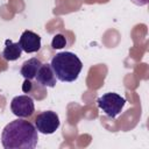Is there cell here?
I'll use <instances>...</instances> for the list:
<instances>
[{"mask_svg":"<svg viewBox=\"0 0 149 149\" xmlns=\"http://www.w3.org/2000/svg\"><path fill=\"white\" fill-rule=\"evenodd\" d=\"M66 45V38L63 34H56L54 37H52V41H51V47L54 49H62Z\"/></svg>","mask_w":149,"mask_h":149,"instance_id":"obj_10","label":"cell"},{"mask_svg":"<svg viewBox=\"0 0 149 149\" xmlns=\"http://www.w3.org/2000/svg\"><path fill=\"white\" fill-rule=\"evenodd\" d=\"M42 63L38 58H30L28 61H24L21 69H20V73L24 77V79H34L36 77V73L38 71V69L41 68Z\"/></svg>","mask_w":149,"mask_h":149,"instance_id":"obj_8","label":"cell"},{"mask_svg":"<svg viewBox=\"0 0 149 149\" xmlns=\"http://www.w3.org/2000/svg\"><path fill=\"white\" fill-rule=\"evenodd\" d=\"M19 43L22 50L26 51L27 54L36 52L41 49V37L40 35H37L31 30H24L20 36Z\"/></svg>","mask_w":149,"mask_h":149,"instance_id":"obj_6","label":"cell"},{"mask_svg":"<svg viewBox=\"0 0 149 149\" xmlns=\"http://www.w3.org/2000/svg\"><path fill=\"white\" fill-rule=\"evenodd\" d=\"M31 87H33V83L30 81V79H26L23 81V84H22V91L24 93H29L30 90H31Z\"/></svg>","mask_w":149,"mask_h":149,"instance_id":"obj_11","label":"cell"},{"mask_svg":"<svg viewBox=\"0 0 149 149\" xmlns=\"http://www.w3.org/2000/svg\"><path fill=\"white\" fill-rule=\"evenodd\" d=\"M22 54V48L20 45L19 42L14 43L10 40H6L5 41V49L2 50V58L12 62V61H16L17 58H20Z\"/></svg>","mask_w":149,"mask_h":149,"instance_id":"obj_9","label":"cell"},{"mask_svg":"<svg viewBox=\"0 0 149 149\" xmlns=\"http://www.w3.org/2000/svg\"><path fill=\"white\" fill-rule=\"evenodd\" d=\"M61 125L59 118L56 112L52 111H44L40 114H37L35 119V127L37 132L42 134H54Z\"/></svg>","mask_w":149,"mask_h":149,"instance_id":"obj_4","label":"cell"},{"mask_svg":"<svg viewBox=\"0 0 149 149\" xmlns=\"http://www.w3.org/2000/svg\"><path fill=\"white\" fill-rule=\"evenodd\" d=\"M50 65L54 70L56 78L63 83L74 81L83 69L81 61L78 58L77 55L70 51L56 54L52 57Z\"/></svg>","mask_w":149,"mask_h":149,"instance_id":"obj_2","label":"cell"},{"mask_svg":"<svg viewBox=\"0 0 149 149\" xmlns=\"http://www.w3.org/2000/svg\"><path fill=\"white\" fill-rule=\"evenodd\" d=\"M98 107L109 118H115L119 115L126 104V99L118 93L108 92L102 94L97 100Z\"/></svg>","mask_w":149,"mask_h":149,"instance_id":"obj_3","label":"cell"},{"mask_svg":"<svg viewBox=\"0 0 149 149\" xmlns=\"http://www.w3.org/2000/svg\"><path fill=\"white\" fill-rule=\"evenodd\" d=\"M132 2H134L137 6H144L149 2V0H132Z\"/></svg>","mask_w":149,"mask_h":149,"instance_id":"obj_12","label":"cell"},{"mask_svg":"<svg viewBox=\"0 0 149 149\" xmlns=\"http://www.w3.org/2000/svg\"><path fill=\"white\" fill-rule=\"evenodd\" d=\"M36 80L40 85L47 86V87H54L56 85V76L54 73V70L50 64H42L36 73Z\"/></svg>","mask_w":149,"mask_h":149,"instance_id":"obj_7","label":"cell"},{"mask_svg":"<svg viewBox=\"0 0 149 149\" xmlns=\"http://www.w3.org/2000/svg\"><path fill=\"white\" fill-rule=\"evenodd\" d=\"M10 111L17 118H28L35 111L34 100L29 95H17L10 101Z\"/></svg>","mask_w":149,"mask_h":149,"instance_id":"obj_5","label":"cell"},{"mask_svg":"<svg viewBox=\"0 0 149 149\" xmlns=\"http://www.w3.org/2000/svg\"><path fill=\"white\" fill-rule=\"evenodd\" d=\"M37 133L31 122L16 119L5 126L1 133V144L5 149H34L38 141Z\"/></svg>","mask_w":149,"mask_h":149,"instance_id":"obj_1","label":"cell"}]
</instances>
